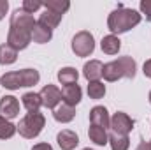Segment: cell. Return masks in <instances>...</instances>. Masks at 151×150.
<instances>
[{"label":"cell","instance_id":"cell-1","mask_svg":"<svg viewBox=\"0 0 151 150\" xmlns=\"http://www.w3.org/2000/svg\"><path fill=\"white\" fill-rule=\"evenodd\" d=\"M141 23V14L134 9H127V7H118L109 14L107 20V27L113 34H123L128 32L132 27Z\"/></svg>","mask_w":151,"mask_h":150},{"label":"cell","instance_id":"cell-2","mask_svg":"<svg viewBox=\"0 0 151 150\" xmlns=\"http://www.w3.org/2000/svg\"><path fill=\"white\" fill-rule=\"evenodd\" d=\"M39 73L35 69H23V71H12V73H5L0 78L2 87L9 88V90H16L19 87H34L39 81Z\"/></svg>","mask_w":151,"mask_h":150},{"label":"cell","instance_id":"cell-3","mask_svg":"<svg viewBox=\"0 0 151 150\" xmlns=\"http://www.w3.org/2000/svg\"><path fill=\"white\" fill-rule=\"evenodd\" d=\"M44 124H46L44 115L39 111H32L19 120V124L16 125V129L19 131V134L23 138L32 140V138H35V136L40 134V131L44 129Z\"/></svg>","mask_w":151,"mask_h":150},{"label":"cell","instance_id":"cell-4","mask_svg":"<svg viewBox=\"0 0 151 150\" xmlns=\"http://www.w3.org/2000/svg\"><path fill=\"white\" fill-rule=\"evenodd\" d=\"M95 50V41L93 36L86 30L83 32H77L72 39V51H74L77 57H88L91 51Z\"/></svg>","mask_w":151,"mask_h":150},{"label":"cell","instance_id":"cell-5","mask_svg":"<svg viewBox=\"0 0 151 150\" xmlns=\"http://www.w3.org/2000/svg\"><path fill=\"white\" fill-rule=\"evenodd\" d=\"M35 23H37V21L34 20V16H32L30 12L23 11V9H16L14 14L11 16V27H12V28L27 30V32H30V34H32Z\"/></svg>","mask_w":151,"mask_h":150},{"label":"cell","instance_id":"cell-6","mask_svg":"<svg viewBox=\"0 0 151 150\" xmlns=\"http://www.w3.org/2000/svg\"><path fill=\"white\" fill-rule=\"evenodd\" d=\"M32 42V34L27 32V30H19V28H9V34H7V44L11 48H14L16 51L19 50H25L28 44Z\"/></svg>","mask_w":151,"mask_h":150},{"label":"cell","instance_id":"cell-7","mask_svg":"<svg viewBox=\"0 0 151 150\" xmlns=\"http://www.w3.org/2000/svg\"><path fill=\"white\" fill-rule=\"evenodd\" d=\"M111 129H113L114 134H121V136H127L132 129H134V120L127 115V113L123 111H118L113 115V118H111V125H109Z\"/></svg>","mask_w":151,"mask_h":150},{"label":"cell","instance_id":"cell-8","mask_svg":"<svg viewBox=\"0 0 151 150\" xmlns=\"http://www.w3.org/2000/svg\"><path fill=\"white\" fill-rule=\"evenodd\" d=\"M40 101H42V106L46 108H56V104L62 101V90L55 85H46L42 90H40Z\"/></svg>","mask_w":151,"mask_h":150},{"label":"cell","instance_id":"cell-9","mask_svg":"<svg viewBox=\"0 0 151 150\" xmlns=\"http://www.w3.org/2000/svg\"><path fill=\"white\" fill-rule=\"evenodd\" d=\"M19 113V103L14 95H4L0 99V117L4 118H14Z\"/></svg>","mask_w":151,"mask_h":150},{"label":"cell","instance_id":"cell-10","mask_svg":"<svg viewBox=\"0 0 151 150\" xmlns=\"http://www.w3.org/2000/svg\"><path fill=\"white\" fill-rule=\"evenodd\" d=\"M90 122L91 125H99L102 129H107L111 125V118H109V113L104 106H95L91 111H90Z\"/></svg>","mask_w":151,"mask_h":150},{"label":"cell","instance_id":"cell-11","mask_svg":"<svg viewBox=\"0 0 151 150\" xmlns=\"http://www.w3.org/2000/svg\"><path fill=\"white\" fill-rule=\"evenodd\" d=\"M56 141H58V145H60L62 150H74L77 147V143H79V138H77V134H76L74 131L63 129L62 133H58Z\"/></svg>","mask_w":151,"mask_h":150},{"label":"cell","instance_id":"cell-12","mask_svg":"<svg viewBox=\"0 0 151 150\" xmlns=\"http://www.w3.org/2000/svg\"><path fill=\"white\" fill-rule=\"evenodd\" d=\"M81 95H83V92H81V87H79V85H67V87H63V90H62V99H63V103L69 104V106H72V108L81 101Z\"/></svg>","mask_w":151,"mask_h":150},{"label":"cell","instance_id":"cell-13","mask_svg":"<svg viewBox=\"0 0 151 150\" xmlns=\"http://www.w3.org/2000/svg\"><path fill=\"white\" fill-rule=\"evenodd\" d=\"M102 71H104L102 62H99V60H90L88 64H84L83 74H84V78H86L88 81H100Z\"/></svg>","mask_w":151,"mask_h":150},{"label":"cell","instance_id":"cell-14","mask_svg":"<svg viewBox=\"0 0 151 150\" xmlns=\"http://www.w3.org/2000/svg\"><path fill=\"white\" fill-rule=\"evenodd\" d=\"M53 117H55V120H58V122H62V124H67V122H70V120H74L76 117V110L72 106H69V104H62V106H58V108H55V113H53Z\"/></svg>","mask_w":151,"mask_h":150},{"label":"cell","instance_id":"cell-15","mask_svg":"<svg viewBox=\"0 0 151 150\" xmlns=\"http://www.w3.org/2000/svg\"><path fill=\"white\" fill-rule=\"evenodd\" d=\"M60 21H62V14L53 12V11H49V9H46V11L40 14V18H39V23H40V25H44V27H47L49 30L56 28Z\"/></svg>","mask_w":151,"mask_h":150},{"label":"cell","instance_id":"cell-16","mask_svg":"<svg viewBox=\"0 0 151 150\" xmlns=\"http://www.w3.org/2000/svg\"><path fill=\"white\" fill-rule=\"evenodd\" d=\"M88 136H90V140H91L95 145L104 147L106 143H109L107 131H106V129H102V127H99V125H91V127H90V131H88Z\"/></svg>","mask_w":151,"mask_h":150},{"label":"cell","instance_id":"cell-17","mask_svg":"<svg viewBox=\"0 0 151 150\" xmlns=\"http://www.w3.org/2000/svg\"><path fill=\"white\" fill-rule=\"evenodd\" d=\"M102 76H104L107 81H118L119 78H123V71H121L118 60L106 64V66H104V71H102Z\"/></svg>","mask_w":151,"mask_h":150},{"label":"cell","instance_id":"cell-18","mask_svg":"<svg viewBox=\"0 0 151 150\" xmlns=\"http://www.w3.org/2000/svg\"><path fill=\"white\" fill-rule=\"evenodd\" d=\"M53 37V34H51V30L47 28V27H44V25H40V23H35V27H34V30H32V39L39 42V44H44V42H47V41H51Z\"/></svg>","mask_w":151,"mask_h":150},{"label":"cell","instance_id":"cell-19","mask_svg":"<svg viewBox=\"0 0 151 150\" xmlns=\"http://www.w3.org/2000/svg\"><path fill=\"white\" fill-rule=\"evenodd\" d=\"M21 101H23V106L28 110V111H39V108L42 106V101H40V95L35 94V92H27L23 97H21Z\"/></svg>","mask_w":151,"mask_h":150},{"label":"cell","instance_id":"cell-20","mask_svg":"<svg viewBox=\"0 0 151 150\" xmlns=\"http://www.w3.org/2000/svg\"><path fill=\"white\" fill-rule=\"evenodd\" d=\"M102 46V51L107 53V55H116L119 51V46H121V41L116 37V36H106L100 42Z\"/></svg>","mask_w":151,"mask_h":150},{"label":"cell","instance_id":"cell-21","mask_svg":"<svg viewBox=\"0 0 151 150\" xmlns=\"http://www.w3.org/2000/svg\"><path fill=\"white\" fill-rule=\"evenodd\" d=\"M16 58H18V51L14 48H11L9 44H0V64L2 66L14 64Z\"/></svg>","mask_w":151,"mask_h":150},{"label":"cell","instance_id":"cell-22","mask_svg":"<svg viewBox=\"0 0 151 150\" xmlns=\"http://www.w3.org/2000/svg\"><path fill=\"white\" fill-rule=\"evenodd\" d=\"M118 64L123 71V78H134L135 76V60L132 57H119Z\"/></svg>","mask_w":151,"mask_h":150},{"label":"cell","instance_id":"cell-23","mask_svg":"<svg viewBox=\"0 0 151 150\" xmlns=\"http://www.w3.org/2000/svg\"><path fill=\"white\" fill-rule=\"evenodd\" d=\"M77 71H76L74 67H63L60 73H58V79H60V83L62 85H76V81H77Z\"/></svg>","mask_w":151,"mask_h":150},{"label":"cell","instance_id":"cell-24","mask_svg":"<svg viewBox=\"0 0 151 150\" xmlns=\"http://www.w3.org/2000/svg\"><path fill=\"white\" fill-rule=\"evenodd\" d=\"M109 143H111L113 150H128V147H130L128 136H121V134H114V133L109 136Z\"/></svg>","mask_w":151,"mask_h":150},{"label":"cell","instance_id":"cell-25","mask_svg":"<svg viewBox=\"0 0 151 150\" xmlns=\"http://www.w3.org/2000/svg\"><path fill=\"white\" fill-rule=\"evenodd\" d=\"M42 5H44L46 9L53 11V12H58V14H63V12L69 11V7H70V4H69L67 0H47V2H44Z\"/></svg>","mask_w":151,"mask_h":150},{"label":"cell","instance_id":"cell-26","mask_svg":"<svg viewBox=\"0 0 151 150\" xmlns=\"http://www.w3.org/2000/svg\"><path fill=\"white\" fill-rule=\"evenodd\" d=\"M16 131H18V129H16L14 124H11V122H9L7 118H4V117H0V140H9V138H12Z\"/></svg>","mask_w":151,"mask_h":150},{"label":"cell","instance_id":"cell-27","mask_svg":"<svg viewBox=\"0 0 151 150\" xmlns=\"http://www.w3.org/2000/svg\"><path fill=\"white\" fill-rule=\"evenodd\" d=\"M106 94V85L102 81H90L88 85V95L91 99H102Z\"/></svg>","mask_w":151,"mask_h":150},{"label":"cell","instance_id":"cell-28","mask_svg":"<svg viewBox=\"0 0 151 150\" xmlns=\"http://www.w3.org/2000/svg\"><path fill=\"white\" fill-rule=\"evenodd\" d=\"M42 7V2H39V0H25L23 2V11H27V12H30V14H34L37 9Z\"/></svg>","mask_w":151,"mask_h":150},{"label":"cell","instance_id":"cell-29","mask_svg":"<svg viewBox=\"0 0 151 150\" xmlns=\"http://www.w3.org/2000/svg\"><path fill=\"white\" fill-rule=\"evenodd\" d=\"M141 11L146 14V20L151 21V0H142L141 2Z\"/></svg>","mask_w":151,"mask_h":150},{"label":"cell","instance_id":"cell-30","mask_svg":"<svg viewBox=\"0 0 151 150\" xmlns=\"http://www.w3.org/2000/svg\"><path fill=\"white\" fill-rule=\"evenodd\" d=\"M7 9H9V4H7L5 0H0V20H2L4 16H5Z\"/></svg>","mask_w":151,"mask_h":150},{"label":"cell","instance_id":"cell-31","mask_svg":"<svg viewBox=\"0 0 151 150\" xmlns=\"http://www.w3.org/2000/svg\"><path fill=\"white\" fill-rule=\"evenodd\" d=\"M142 71H144V74L148 76V78H151V58L144 62V67H142Z\"/></svg>","mask_w":151,"mask_h":150},{"label":"cell","instance_id":"cell-32","mask_svg":"<svg viewBox=\"0 0 151 150\" xmlns=\"http://www.w3.org/2000/svg\"><path fill=\"white\" fill-rule=\"evenodd\" d=\"M32 150H53V147H51L49 143H39V145H35Z\"/></svg>","mask_w":151,"mask_h":150},{"label":"cell","instance_id":"cell-33","mask_svg":"<svg viewBox=\"0 0 151 150\" xmlns=\"http://www.w3.org/2000/svg\"><path fill=\"white\" fill-rule=\"evenodd\" d=\"M135 150H151V149H150V143H146V141L142 140V141L139 143V147H137Z\"/></svg>","mask_w":151,"mask_h":150},{"label":"cell","instance_id":"cell-34","mask_svg":"<svg viewBox=\"0 0 151 150\" xmlns=\"http://www.w3.org/2000/svg\"><path fill=\"white\" fill-rule=\"evenodd\" d=\"M150 103H151V92H150Z\"/></svg>","mask_w":151,"mask_h":150},{"label":"cell","instance_id":"cell-35","mask_svg":"<svg viewBox=\"0 0 151 150\" xmlns=\"http://www.w3.org/2000/svg\"><path fill=\"white\" fill-rule=\"evenodd\" d=\"M150 149H151V141H150Z\"/></svg>","mask_w":151,"mask_h":150},{"label":"cell","instance_id":"cell-36","mask_svg":"<svg viewBox=\"0 0 151 150\" xmlns=\"http://www.w3.org/2000/svg\"><path fill=\"white\" fill-rule=\"evenodd\" d=\"M84 150H91V149H84Z\"/></svg>","mask_w":151,"mask_h":150}]
</instances>
